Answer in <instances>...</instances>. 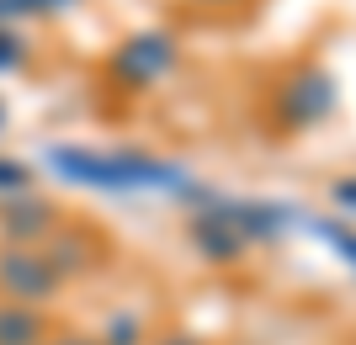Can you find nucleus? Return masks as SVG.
Segmentation results:
<instances>
[{
  "mask_svg": "<svg viewBox=\"0 0 356 345\" xmlns=\"http://www.w3.org/2000/svg\"><path fill=\"white\" fill-rule=\"evenodd\" d=\"M0 345H38V314L32 308H0Z\"/></svg>",
  "mask_w": 356,
  "mask_h": 345,
  "instance_id": "obj_4",
  "label": "nucleus"
},
{
  "mask_svg": "<svg viewBox=\"0 0 356 345\" xmlns=\"http://www.w3.org/2000/svg\"><path fill=\"white\" fill-rule=\"evenodd\" d=\"M70 345H90V340H70Z\"/></svg>",
  "mask_w": 356,
  "mask_h": 345,
  "instance_id": "obj_8",
  "label": "nucleus"
},
{
  "mask_svg": "<svg viewBox=\"0 0 356 345\" xmlns=\"http://www.w3.org/2000/svg\"><path fill=\"white\" fill-rule=\"evenodd\" d=\"M330 106H335V80L319 75V69H309L287 85V117L293 122H319Z\"/></svg>",
  "mask_w": 356,
  "mask_h": 345,
  "instance_id": "obj_2",
  "label": "nucleus"
},
{
  "mask_svg": "<svg viewBox=\"0 0 356 345\" xmlns=\"http://www.w3.org/2000/svg\"><path fill=\"white\" fill-rule=\"evenodd\" d=\"M70 0H0V16H27V11H59Z\"/></svg>",
  "mask_w": 356,
  "mask_h": 345,
  "instance_id": "obj_5",
  "label": "nucleus"
},
{
  "mask_svg": "<svg viewBox=\"0 0 356 345\" xmlns=\"http://www.w3.org/2000/svg\"><path fill=\"white\" fill-rule=\"evenodd\" d=\"M335 202H341L346 212H356V176H351V180H341V186H335Z\"/></svg>",
  "mask_w": 356,
  "mask_h": 345,
  "instance_id": "obj_6",
  "label": "nucleus"
},
{
  "mask_svg": "<svg viewBox=\"0 0 356 345\" xmlns=\"http://www.w3.org/2000/svg\"><path fill=\"white\" fill-rule=\"evenodd\" d=\"M165 64H170V43H165V37H138L134 48H122V69L138 75V80L160 75Z\"/></svg>",
  "mask_w": 356,
  "mask_h": 345,
  "instance_id": "obj_3",
  "label": "nucleus"
},
{
  "mask_svg": "<svg viewBox=\"0 0 356 345\" xmlns=\"http://www.w3.org/2000/svg\"><path fill=\"white\" fill-rule=\"evenodd\" d=\"M54 165L70 180L106 186V192H154V186H181V170L149 154H102V149H54Z\"/></svg>",
  "mask_w": 356,
  "mask_h": 345,
  "instance_id": "obj_1",
  "label": "nucleus"
},
{
  "mask_svg": "<svg viewBox=\"0 0 356 345\" xmlns=\"http://www.w3.org/2000/svg\"><path fill=\"white\" fill-rule=\"evenodd\" d=\"M0 186H27V176H22L16 165H0Z\"/></svg>",
  "mask_w": 356,
  "mask_h": 345,
  "instance_id": "obj_7",
  "label": "nucleus"
}]
</instances>
